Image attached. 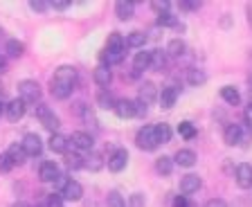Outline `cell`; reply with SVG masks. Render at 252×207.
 Masks as SVG:
<instances>
[{"label": "cell", "instance_id": "6da1fadb", "mask_svg": "<svg viewBox=\"0 0 252 207\" xmlns=\"http://www.w3.org/2000/svg\"><path fill=\"white\" fill-rule=\"evenodd\" d=\"M74 86H77V68L72 65H61V68L54 72L52 81H50V90L57 99H68L72 95Z\"/></svg>", "mask_w": 252, "mask_h": 207}, {"label": "cell", "instance_id": "7a4b0ae2", "mask_svg": "<svg viewBox=\"0 0 252 207\" xmlns=\"http://www.w3.org/2000/svg\"><path fill=\"white\" fill-rule=\"evenodd\" d=\"M124 57H126V41L122 38L120 32H113L108 36V41H106V50L99 54L101 65L110 68V65H115V63H122Z\"/></svg>", "mask_w": 252, "mask_h": 207}, {"label": "cell", "instance_id": "3957f363", "mask_svg": "<svg viewBox=\"0 0 252 207\" xmlns=\"http://www.w3.org/2000/svg\"><path fill=\"white\" fill-rule=\"evenodd\" d=\"M135 144L140 147L142 151L158 149L160 142H158V138H156V126H142L140 131H137V135H135Z\"/></svg>", "mask_w": 252, "mask_h": 207}, {"label": "cell", "instance_id": "277c9868", "mask_svg": "<svg viewBox=\"0 0 252 207\" xmlns=\"http://www.w3.org/2000/svg\"><path fill=\"white\" fill-rule=\"evenodd\" d=\"M18 95H21V99L25 104H34V101L41 99V86L34 79H23L18 84Z\"/></svg>", "mask_w": 252, "mask_h": 207}, {"label": "cell", "instance_id": "5b68a950", "mask_svg": "<svg viewBox=\"0 0 252 207\" xmlns=\"http://www.w3.org/2000/svg\"><path fill=\"white\" fill-rule=\"evenodd\" d=\"M36 117H38V122L52 133H57V128L61 126V122H59V117L54 115V111L50 106H45V104H38L36 106Z\"/></svg>", "mask_w": 252, "mask_h": 207}, {"label": "cell", "instance_id": "8992f818", "mask_svg": "<svg viewBox=\"0 0 252 207\" xmlns=\"http://www.w3.org/2000/svg\"><path fill=\"white\" fill-rule=\"evenodd\" d=\"M68 140H70V147H72L74 151H88L90 153L94 147V138L86 131H74Z\"/></svg>", "mask_w": 252, "mask_h": 207}, {"label": "cell", "instance_id": "52a82bcc", "mask_svg": "<svg viewBox=\"0 0 252 207\" xmlns=\"http://www.w3.org/2000/svg\"><path fill=\"white\" fill-rule=\"evenodd\" d=\"M223 140H225L227 147H239L248 140V133L243 131L241 124H227L225 133H223Z\"/></svg>", "mask_w": 252, "mask_h": 207}, {"label": "cell", "instance_id": "ba28073f", "mask_svg": "<svg viewBox=\"0 0 252 207\" xmlns=\"http://www.w3.org/2000/svg\"><path fill=\"white\" fill-rule=\"evenodd\" d=\"M21 147L25 149L27 158H36V155L43 153V142H41V138H38L36 133H27L25 138H23Z\"/></svg>", "mask_w": 252, "mask_h": 207}, {"label": "cell", "instance_id": "9c48e42d", "mask_svg": "<svg viewBox=\"0 0 252 207\" xmlns=\"http://www.w3.org/2000/svg\"><path fill=\"white\" fill-rule=\"evenodd\" d=\"M61 198L63 201H68V203H77V201H81V196H84V187L79 185L77 180H68L65 185L61 187Z\"/></svg>", "mask_w": 252, "mask_h": 207}, {"label": "cell", "instance_id": "30bf717a", "mask_svg": "<svg viewBox=\"0 0 252 207\" xmlns=\"http://www.w3.org/2000/svg\"><path fill=\"white\" fill-rule=\"evenodd\" d=\"M126 165H128V151L126 149H115L108 155V169L110 171L120 174L122 169H126Z\"/></svg>", "mask_w": 252, "mask_h": 207}, {"label": "cell", "instance_id": "8fae6325", "mask_svg": "<svg viewBox=\"0 0 252 207\" xmlns=\"http://www.w3.org/2000/svg\"><path fill=\"white\" fill-rule=\"evenodd\" d=\"M25 111H27V106H25V101H23L21 97H18V99H11L5 106V115H7L9 122H18V119H23V117H25Z\"/></svg>", "mask_w": 252, "mask_h": 207}, {"label": "cell", "instance_id": "7c38bea8", "mask_svg": "<svg viewBox=\"0 0 252 207\" xmlns=\"http://www.w3.org/2000/svg\"><path fill=\"white\" fill-rule=\"evenodd\" d=\"M115 113H117V117H122V119H131V117H135V113H137V101H133V99H117V104H115Z\"/></svg>", "mask_w": 252, "mask_h": 207}, {"label": "cell", "instance_id": "4fadbf2b", "mask_svg": "<svg viewBox=\"0 0 252 207\" xmlns=\"http://www.w3.org/2000/svg\"><path fill=\"white\" fill-rule=\"evenodd\" d=\"M59 176H61V171H59V165H57V162H52V160L43 162L41 169H38V178H41L43 182H57Z\"/></svg>", "mask_w": 252, "mask_h": 207}, {"label": "cell", "instance_id": "5bb4252c", "mask_svg": "<svg viewBox=\"0 0 252 207\" xmlns=\"http://www.w3.org/2000/svg\"><path fill=\"white\" fill-rule=\"evenodd\" d=\"M156 99H158L156 86H153L151 81H144V84L140 86V90H137V101H140V104H144V106H149V104H153Z\"/></svg>", "mask_w": 252, "mask_h": 207}, {"label": "cell", "instance_id": "9a60e30c", "mask_svg": "<svg viewBox=\"0 0 252 207\" xmlns=\"http://www.w3.org/2000/svg\"><path fill=\"white\" fill-rule=\"evenodd\" d=\"M234 180L236 185L241 187V189H248V187H252V165H239L236 167V174H234Z\"/></svg>", "mask_w": 252, "mask_h": 207}, {"label": "cell", "instance_id": "2e32d148", "mask_svg": "<svg viewBox=\"0 0 252 207\" xmlns=\"http://www.w3.org/2000/svg\"><path fill=\"white\" fill-rule=\"evenodd\" d=\"M200 185H203V182H200V178L196 174H187V176H183V178H180V191H183L185 196H187V194L198 191Z\"/></svg>", "mask_w": 252, "mask_h": 207}, {"label": "cell", "instance_id": "e0dca14e", "mask_svg": "<svg viewBox=\"0 0 252 207\" xmlns=\"http://www.w3.org/2000/svg\"><path fill=\"white\" fill-rule=\"evenodd\" d=\"M93 79H94V84L99 86V88H108V84L113 81V72H110V68H106V65H97L94 68V72H93Z\"/></svg>", "mask_w": 252, "mask_h": 207}, {"label": "cell", "instance_id": "ac0fdd59", "mask_svg": "<svg viewBox=\"0 0 252 207\" xmlns=\"http://www.w3.org/2000/svg\"><path fill=\"white\" fill-rule=\"evenodd\" d=\"M158 99H160V106L162 108H171L173 104H176V99H178V88H176V86H167V88H162V92L158 95Z\"/></svg>", "mask_w": 252, "mask_h": 207}, {"label": "cell", "instance_id": "d6986e66", "mask_svg": "<svg viewBox=\"0 0 252 207\" xmlns=\"http://www.w3.org/2000/svg\"><path fill=\"white\" fill-rule=\"evenodd\" d=\"M68 147H70V140L61 133H52V138H50V149L54 153H68Z\"/></svg>", "mask_w": 252, "mask_h": 207}, {"label": "cell", "instance_id": "ffe728a7", "mask_svg": "<svg viewBox=\"0 0 252 207\" xmlns=\"http://www.w3.org/2000/svg\"><path fill=\"white\" fill-rule=\"evenodd\" d=\"M173 162H176V165H180V167H194L196 165V153L191 149H180L178 153L173 155Z\"/></svg>", "mask_w": 252, "mask_h": 207}, {"label": "cell", "instance_id": "44dd1931", "mask_svg": "<svg viewBox=\"0 0 252 207\" xmlns=\"http://www.w3.org/2000/svg\"><path fill=\"white\" fill-rule=\"evenodd\" d=\"M133 11H135V5L133 2H126V0H120L115 5V16L120 21H131L133 18Z\"/></svg>", "mask_w": 252, "mask_h": 207}, {"label": "cell", "instance_id": "7402d4cb", "mask_svg": "<svg viewBox=\"0 0 252 207\" xmlns=\"http://www.w3.org/2000/svg\"><path fill=\"white\" fill-rule=\"evenodd\" d=\"M220 97L230 106H239V101H241V95H239V90H236L234 86H223L220 88Z\"/></svg>", "mask_w": 252, "mask_h": 207}, {"label": "cell", "instance_id": "603a6c76", "mask_svg": "<svg viewBox=\"0 0 252 207\" xmlns=\"http://www.w3.org/2000/svg\"><path fill=\"white\" fill-rule=\"evenodd\" d=\"M7 155H9V158H11V162H14V167H16V165H18V167H21V165H25V160H27L25 149H23V147H21V144H18V142H16V144H11V147H9V151H7Z\"/></svg>", "mask_w": 252, "mask_h": 207}, {"label": "cell", "instance_id": "cb8c5ba5", "mask_svg": "<svg viewBox=\"0 0 252 207\" xmlns=\"http://www.w3.org/2000/svg\"><path fill=\"white\" fill-rule=\"evenodd\" d=\"M133 68L137 70V72H144V70L151 68V52H137L135 59H133Z\"/></svg>", "mask_w": 252, "mask_h": 207}, {"label": "cell", "instance_id": "d4e9b609", "mask_svg": "<svg viewBox=\"0 0 252 207\" xmlns=\"http://www.w3.org/2000/svg\"><path fill=\"white\" fill-rule=\"evenodd\" d=\"M101 167H104V160H101V155H99V153H94V151H90V153L84 158V169L99 171Z\"/></svg>", "mask_w": 252, "mask_h": 207}, {"label": "cell", "instance_id": "484cf974", "mask_svg": "<svg viewBox=\"0 0 252 207\" xmlns=\"http://www.w3.org/2000/svg\"><path fill=\"white\" fill-rule=\"evenodd\" d=\"M187 81H189V86H203L205 81H207V75H205V70L191 68L187 72Z\"/></svg>", "mask_w": 252, "mask_h": 207}, {"label": "cell", "instance_id": "4316f807", "mask_svg": "<svg viewBox=\"0 0 252 207\" xmlns=\"http://www.w3.org/2000/svg\"><path fill=\"white\" fill-rule=\"evenodd\" d=\"M156 169H158V174L169 176V174L173 171V158H169V155H162V158H158V160H156Z\"/></svg>", "mask_w": 252, "mask_h": 207}, {"label": "cell", "instance_id": "83f0119b", "mask_svg": "<svg viewBox=\"0 0 252 207\" xmlns=\"http://www.w3.org/2000/svg\"><path fill=\"white\" fill-rule=\"evenodd\" d=\"M151 68L160 70V72L167 68V54H164L162 50H153L151 52Z\"/></svg>", "mask_w": 252, "mask_h": 207}, {"label": "cell", "instance_id": "f1b7e54d", "mask_svg": "<svg viewBox=\"0 0 252 207\" xmlns=\"http://www.w3.org/2000/svg\"><path fill=\"white\" fill-rule=\"evenodd\" d=\"M97 104H99L101 108H106V111H108V108H110V111H115V104H117V99H115V97H113V95H110L108 90H101L99 95H97Z\"/></svg>", "mask_w": 252, "mask_h": 207}, {"label": "cell", "instance_id": "f546056e", "mask_svg": "<svg viewBox=\"0 0 252 207\" xmlns=\"http://www.w3.org/2000/svg\"><path fill=\"white\" fill-rule=\"evenodd\" d=\"M185 50H187V45H185L183 38H173L167 45V54H171V57H183Z\"/></svg>", "mask_w": 252, "mask_h": 207}, {"label": "cell", "instance_id": "4dcf8cb0", "mask_svg": "<svg viewBox=\"0 0 252 207\" xmlns=\"http://www.w3.org/2000/svg\"><path fill=\"white\" fill-rule=\"evenodd\" d=\"M144 43H147V34H142V32L126 34V45L128 48H144Z\"/></svg>", "mask_w": 252, "mask_h": 207}, {"label": "cell", "instance_id": "1f68e13d", "mask_svg": "<svg viewBox=\"0 0 252 207\" xmlns=\"http://www.w3.org/2000/svg\"><path fill=\"white\" fill-rule=\"evenodd\" d=\"M65 167L72 171L77 169H84V158L77 153V151H72V153H65Z\"/></svg>", "mask_w": 252, "mask_h": 207}, {"label": "cell", "instance_id": "d6a6232c", "mask_svg": "<svg viewBox=\"0 0 252 207\" xmlns=\"http://www.w3.org/2000/svg\"><path fill=\"white\" fill-rule=\"evenodd\" d=\"M5 52L9 54V57H21L23 52H25V45H23L21 41H16V38H9V41H7V45H5Z\"/></svg>", "mask_w": 252, "mask_h": 207}, {"label": "cell", "instance_id": "836d02e7", "mask_svg": "<svg viewBox=\"0 0 252 207\" xmlns=\"http://www.w3.org/2000/svg\"><path fill=\"white\" fill-rule=\"evenodd\" d=\"M156 138L160 144H167L169 140H171V126L169 124H156Z\"/></svg>", "mask_w": 252, "mask_h": 207}, {"label": "cell", "instance_id": "e575fe53", "mask_svg": "<svg viewBox=\"0 0 252 207\" xmlns=\"http://www.w3.org/2000/svg\"><path fill=\"white\" fill-rule=\"evenodd\" d=\"M178 133H180V138H185V140H194L196 138V126L191 122H180Z\"/></svg>", "mask_w": 252, "mask_h": 207}, {"label": "cell", "instance_id": "d590c367", "mask_svg": "<svg viewBox=\"0 0 252 207\" xmlns=\"http://www.w3.org/2000/svg\"><path fill=\"white\" fill-rule=\"evenodd\" d=\"M158 25L160 27H176L178 21H176V16H173L171 11H162V14H158Z\"/></svg>", "mask_w": 252, "mask_h": 207}, {"label": "cell", "instance_id": "8d00e7d4", "mask_svg": "<svg viewBox=\"0 0 252 207\" xmlns=\"http://www.w3.org/2000/svg\"><path fill=\"white\" fill-rule=\"evenodd\" d=\"M108 207H126V201L120 191H110L108 194Z\"/></svg>", "mask_w": 252, "mask_h": 207}, {"label": "cell", "instance_id": "74e56055", "mask_svg": "<svg viewBox=\"0 0 252 207\" xmlns=\"http://www.w3.org/2000/svg\"><path fill=\"white\" fill-rule=\"evenodd\" d=\"M14 169V162H11V158L7 153H0V171L2 174H7V171Z\"/></svg>", "mask_w": 252, "mask_h": 207}, {"label": "cell", "instance_id": "f35d334b", "mask_svg": "<svg viewBox=\"0 0 252 207\" xmlns=\"http://www.w3.org/2000/svg\"><path fill=\"white\" fill-rule=\"evenodd\" d=\"M63 198H61V194H50L47 196V205L45 207H63Z\"/></svg>", "mask_w": 252, "mask_h": 207}, {"label": "cell", "instance_id": "ab89813d", "mask_svg": "<svg viewBox=\"0 0 252 207\" xmlns=\"http://www.w3.org/2000/svg\"><path fill=\"white\" fill-rule=\"evenodd\" d=\"M30 7H32L34 11H38V14H43V11H45L47 7H50V2H43V0H32Z\"/></svg>", "mask_w": 252, "mask_h": 207}, {"label": "cell", "instance_id": "60d3db41", "mask_svg": "<svg viewBox=\"0 0 252 207\" xmlns=\"http://www.w3.org/2000/svg\"><path fill=\"white\" fill-rule=\"evenodd\" d=\"M243 119H246V124H248V128L252 131V101L246 106V111H243Z\"/></svg>", "mask_w": 252, "mask_h": 207}, {"label": "cell", "instance_id": "b9f144b4", "mask_svg": "<svg viewBox=\"0 0 252 207\" xmlns=\"http://www.w3.org/2000/svg\"><path fill=\"white\" fill-rule=\"evenodd\" d=\"M173 207H191V203H189L187 196H176V201H173Z\"/></svg>", "mask_w": 252, "mask_h": 207}, {"label": "cell", "instance_id": "7bdbcfd3", "mask_svg": "<svg viewBox=\"0 0 252 207\" xmlns=\"http://www.w3.org/2000/svg\"><path fill=\"white\" fill-rule=\"evenodd\" d=\"M205 207H227V203L223 198H212V201L205 203Z\"/></svg>", "mask_w": 252, "mask_h": 207}, {"label": "cell", "instance_id": "ee69618b", "mask_svg": "<svg viewBox=\"0 0 252 207\" xmlns=\"http://www.w3.org/2000/svg\"><path fill=\"white\" fill-rule=\"evenodd\" d=\"M52 9H59V11H65L70 7V2H63V0H57V2H50Z\"/></svg>", "mask_w": 252, "mask_h": 207}, {"label": "cell", "instance_id": "f6af8a7d", "mask_svg": "<svg viewBox=\"0 0 252 207\" xmlns=\"http://www.w3.org/2000/svg\"><path fill=\"white\" fill-rule=\"evenodd\" d=\"M151 7L158 11V14H162V11H169V2H151Z\"/></svg>", "mask_w": 252, "mask_h": 207}, {"label": "cell", "instance_id": "bcb514c9", "mask_svg": "<svg viewBox=\"0 0 252 207\" xmlns=\"http://www.w3.org/2000/svg\"><path fill=\"white\" fill-rule=\"evenodd\" d=\"M198 2H180V9H185V11H196L198 9Z\"/></svg>", "mask_w": 252, "mask_h": 207}, {"label": "cell", "instance_id": "7dc6e473", "mask_svg": "<svg viewBox=\"0 0 252 207\" xmlns=\"http://www.w3.org/2000/svg\"><path fill=\"white\" fill-rule=\"evenodd\" d=\"M131 201H133V205H135V207H142V205H144V201H142V194H133Z\"/></svg>", "mask_w": 252, "mask_h": 207}, {"label": "cell", "instance_id": "c3c4849f", "mask_svg": "<svg viewBox=\"0 0 252 207\" xmlns=\"http://www.w3.org/2000/svg\"><path fill=\"white\" fill-rule=\"evenodd\" d=\"M140 115V117H144L147 115V106H144V104H140V101H137V113H135V117Z\"/></svg>", "mask_w": 252, "mask_h": 207}, {"label": "cell", "instance_id": "681fc988", "mask_svg": "<svg viewBox=\"0 0 252 207\" xmlns=\"http://www.w3.org/2000/svg\"><path fill=\"white\" fill-rule=\"evenodd\" d=\"M5 70H7V59L2 57V54H0V75H2Z\"/></svg>", "mask_w": 252, "mask_h": 207}, {"label": "cell", "instance_id": "f907efd6", "mask_svg": "<svg viewBox=\"0 0 252 207\" xmlns=\"http://www.w3.org/2000/svg\"><path fill=\"white\" fill-rule=\"evenodd\" d=\"M11 207H27V205H25V203H23V201H18V203H14V205H11Z\"/></svg>", "mask_w": 252, "mask_h": 207}, {"label": "cell", "instance_id": "816d5d0a", "mask_svg": "<svg viewBox=\"0 0 252 207\" xmlns=\"http://www.w3.org/2000/svg\"><path fill=\"white\" fill-rule=\"evenodd\" d=\"M248 88H250V92H252V75L248 77Z\"/></svg>", "mask_w": 252, "mask_h": 207}, {"label": "cell", "instance_id": "f5cc1de1", "mask_svg": "<svg viewBox=\"0 0 252 207\" xmlns=\"http://www.w3.org/2000/svg\"><path fill=\"white\" fill-rule=\"evenodd\" d=\"M2 113H5V104H2V101H0V115H2Z\"/></svg>", "mask_w": 252, "mask_h": 207}, {"label": "cell", "instance_id": "db71d44e", "mask_svg": "<svg viewBox=\"0 0 252 207\" xmlns=\"http://www.w3.org/2000/svg\"><path fill=\"white\" fill-rule=\"evenodd\" d=\"M36 207H45V205H36Z\"/></svg>", "mask_w": 252, "mask_h": 207}]
</instances>
